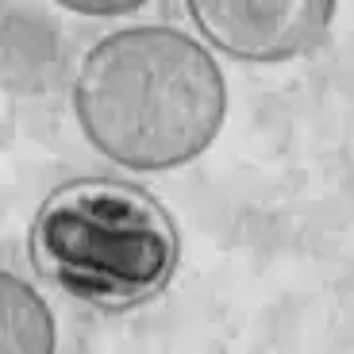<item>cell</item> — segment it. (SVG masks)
Instances as JSON below:
<instances>
[{"instance_id":"cell-4","label":"cell","mask_w":354,"mask_h":354,"mask_svg":"<svg viewBox=\"0 0 354 354\" xmlns=\"http://www.w3.org/2000/svg\"><path fill=\"white\" fill-rule=\"evenodd\" d=\"M58 331L46 301L16 274L0 270V354H54Z\"/></svg>"},{"instance_id":"cell-3","label":"cell","mask_w":354,"mask_h":354,"mask_svg":"<svg viewBox=\"0 0 354 354\" xmlns=\"http://www.w3.org/2000/svg\"><path fill=\"white\" fill-rule=\"evenodd\" d=\"M196 27L235 58L281 62L319 46L335 4L331 0H193Z\"/></svg>"},{"instance_id":"cell-1","label":"cell","mask_w":354,"mask_h":354,"mask_svg":"<svg viewBox=\"0 0 354 354\" xmlns=\"http://www.w3.org/2000/svg\"><path fill=\"white\" fill-rule=\"evenodd\" d=\"M85 139L127 169H174L208 151L227 112L216 58L174 27L104 35L77 70Z\"/></svg>"},{"instance_id":"cell-2","label":"cell","mask_w":354,"mask_h":354,"mask_svg":"<svg viewBox=\"0 0 354 354\" xmlns=\"http://www.w3.org/2000/svg\"><path fill=\"white\" fill-rule=\"evenodd\" d=\"M177 227L151 193L127 181H70L43 201L31 262L50 285L104 312L158 297L177 270Z\"/></svg>"},{"instance_id":"cell-5","label":"cell","mask_w":354,"mask_h":354,"mask_svg":"<svg viewBox=\"0 0 354 354\" xmlns=\"http://www.w3.org/2000/svg\"><path fill=\"white\" fill-rule=\"evenodd\" d=\"M77 12H135L139 4H70Z\"/></svg>"}]
</instances>
